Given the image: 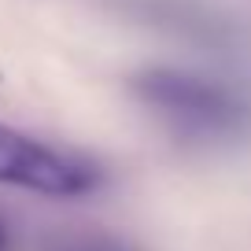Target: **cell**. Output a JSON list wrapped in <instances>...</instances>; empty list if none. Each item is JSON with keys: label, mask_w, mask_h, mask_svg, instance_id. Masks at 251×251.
I'll return each mask as SVG.
<instances>
[{"label": "cell", "mask_w": 251, "mask_h": 251, "mask_svg": "<svg viewBox=\"0 0 251 251\" xmlns=\"http://www.w3.org/2000/svg\"><path fill=\"white\" fill-rule=\"evenodd\" d=\"M133 93L148 107L163 111L166 118L188 126V129H203V133H226L244 122V103L218 81L196 78V74H181L170 67H151L133 78Z\"/></svg>", "instance_id": "cell-1"}, {"label": "cell", "mask_w": 251, "mask_h": 251, "mask_svg": "<svg viewBox=\"0 0 251 251\" xmlns=\"http://www.w3.org/2000/svg\"><path fill=\"white\" fill-rule=\"evenodd\" d=\"M0 185L71 200L93 192L100 185V170L19 133L11 126H0Z\"/></svg>", "instance_id": "cell-2"}, {"label": "cell", "mask_w": 251, "mask_h": 251, "mask_svg": "<svg viewBox=\"0 0 251 251\" xmlns=\"http://www.w3.org/2000/svg\"><path fill=\"white\" fill-rule=\"evenodd\" d=\"M0 251H11V236H8V226L0 222Z\"/></svg>", "instance_id": "cell-3"}]
</instances>
